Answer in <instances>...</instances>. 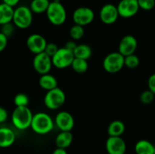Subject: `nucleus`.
I'll return each instance as SVG.
<instances>
[{
	"mask_svg": "<svg viewBox=\"0 0 155 154\" xmlns=\"http://www.w3.org/2000/svg\"><path fill=\"white\" fill-rule=\"evenodd\" d=\"M8 44V37L0 32V52L5 49Z\"/></svg>",
	"mask_w": 155,
	"mask_h": 154,
	"instance_id": "nucleus-32",
	"label": "nucleus"
},
{
	"mask_svg": "<svg viewBox=\"0 0 155 154\" xmlns=\"http://www.w3.org/2000/svg\"><path fill=\"white\" fill-rule=\"evenodd\" d=\"M66 101V95L60 88L48 91L44 97V104L48 109L55 110L61 107Z\"/></svg>",
	"mask_w": 155,
	"mask_h": 154,
	"instance_id": "nucleus-5",
	"label": "nucleus"
},
{
	"mask_svg": "<svg viewBox=\"0 0 155 154\" xmlns=\"http://www.w3.org/2000/svg\"><path fill=\"white\" fill-rule=\"evenodd\" d=\"M48 42L45 37L38 33H33L29 36L26 42L28 50L34 54L43 52Z\"/></svg>",
	"mask_w": 155,
	"mask_h": 154,
	"instance_id": "nucleus-12",
	"label": "nucleus"
},
{
	"mask_svg": "<svg viewBox=\"0 0 155 154\" xmlns=\"http://www.w3.org/2000/svg\"><path fill=\"white\" fill-rule=\"evenodd\" d=\"M29 102L28 96L24 93L17 94L14 98V104L16 107H28Z\"/></svg>",
	"mask_w": 155,
	"mask_h": 154,
	"instance_id": "nucleus-27",
	"label": "nucleus"
},
{
	"mask_svg": "<svg viewBox=\"0 0 155 154\" xmlns=\"http://www.w3.org/2000/svg\"><path fill=\"white\" fill-rule=\"evenodd\" d=\"M33 12L30 7L21 5L17 7L14 11L12 23L19 29H27L33 23Z\"/></svg>",
	"mask_w": 155,
	"mask_h": 154,
	"instance_id": "nucleus-4",
	"label": "nucleus"
},
{
	"mask_svg": "<svg viewBox=\"0 0 155 154\" xmlns=\"http://www.w3.org/2000/svg\"><path fill=\"white\" fill-rule=\"evenodd\" d=\"M70 36L73 40H80L84 36L85 30L83 27L77 24H74L71 27L69 32Z\"/></svg>",
	"mask_w": 155,
	"mask_h": 154,
	"instance_id": "nucleus-25",
	"label": "nucleus"
},
{
	"mask_svg": "<svg viewBox=\"0 0 155 154\" xmlns=\"http://www.w3.org/2000/svg\"><path fill=\"white\" fill-rule=\"evenodd\" d=\"M74 54L76 58L84 59V60H88L92 57V50L89 45L80 44V45H77V48L74 50Z\"/></svg>",
	"mask_w": 155,
	"mask_h": 154,
	"instance_id": "nucleus-22",
	"label": "nucleus"
},
{
	"mask_svg": "<svg viewBox=\"0 0 155 154\" xmlns=\"http://www.w3.org/2000/svg\"><path fill=\"white\" fill-rule=\"evenodd\" d=\"M154 154H155V145H154Z\"/></svg>",
	"mask_w": 155,
	"mask_h": 154,
	"instance_id": "nucleus-38",
	"label": "nucleus"
},
{
	"mask_svg": "<svg viewBox=\"0 0 155 154\" xmlns=\"http://www.w3.org/2000/svg\"><path fill=\"white\" fill-rule=\"evenodd\" d=\"M39 85L42 89L48 91L58 87V80L55 76L51 74H44V75H41L39 78Z\"/></svg>",
	"mask_w": 155,
	"mask_h": 154,
	"instance_id": "nucleus-18",
	"label": "nucleus"
},
{
	"mask_svg": "<svg viewBox=\"0 0 155 154\" xmlns=\"http://www.w3.org/2000/svg\"><path fill=\"white\" fill-rule=\"evenodd\" d=\"M52 60L45 52L35 54L33 60V66L37 73L40 75L49 73L52 67Z\"/></svg>",
	"mask_w": 155,
	"mask_h": 154,
	"instance_id": "nucleus-9",
	"label": "nucleus"
},
{
	"mask_svg": "<svg viewBox=\"0 0 155 154\" xmlns=\"http://www.w3.org/2000/svg\"><path fill=\"white\" fill-rule=\"evenodd\" d=\"M139 8L144 11H151L155 7V0H138Z\"/></svg>",
	"mask_w": 155,
	"mask_h": 154,
	"instance_id": "nucleus-29",
	"label": "nucleus"
},
{
	"mask_svg": "<svg viewBox=\"0 0 155 154\" xmlns=\"http://www.w3.org/2000/svg\"><path fill=\"white\" fill-rule=\"evenodd\" d=\"M1 27L2 28L0 32L5 35L8 38L10 37L15 32V25H14V24H12V22L2 25Z\"/></svg>",
	"mask_w": 155,
	"mask_h": 154,
	"instance_id": "nucleus-30",
	"label": "nucleus"
},
{
	"mask_svg": "<svg viewBox=\"0 0 155 154\" xmlns=\"http://www.w3.org/2000/svg\"><path fill=\"white\" fill-rule=\"evenodd\" d=\"M72 18L74 24L85 27L92 24L95 19V13L90 8L82 6L74 10Z\"/></svg>",
	"mask_w": 155,
	"mask_h": 154,
	"instance_id": "nucleus-8",
	"label": "nucleus"
},
{
	"mask_svg": "<svg viewBox=\"0 0 155 154\" xmlns=\"http://www.w3.org/2000/svg\"><path fill=\"white\" fill-rule=\"evenodd\" d=\"M8 113L7 110L2 107H0V123H3L8 119Z\"/></svg>",
	"mask_w": 155,
	"mask_h": 154,
	"instance_id": "nucleus-34",
	"label": "nucleus"
},
{
	"mask_svg": "<svg viewBox=\"0 0 155 154\" xmlns=\"http://www.w3.org/2000/svg\"><path fill=\"white\" fill-rule=\"evenodd\" d=\"M117 7L120 17L123 18H133L140 9L138 0H120Z\"/></svg>",
	"mask_w": 155,
	"mask_h": 154,
	"instance_id": "nucleus-10",
	"label": "nucleus"
},
{
	"mask_svg": "<svg viewBox=\"0 0 155 154\" xmlns=\"http://www.w3.org/2000/svg\"><path fill=\"white\" fill-rule=\"evenodd\" d=\"M45 13L48 21L54 26L62 25L67 20L66 9L58 0L51 2Z\"/></svg>",
	"mask_w": 155,
	"mask_h": 154,
	"instance_id": "nucleus-3",
	"label": "nucleus"
},
{
	"mask_svg": "<svg viewBox=\"0 0 155 154\" xmlns=\"http://www.w3.org/2000/svg\"><path fill=\"white\" fill-rule=\"evenodd\" d=\"M14 8L2 2L0 3V26L12 22Z\"/></svg>",
	"mask_w": 155,
	"mask_h": 154,
	"instance_id": "nucleus-19",
	"label": "nucleus"
},
{
	"mask_svg": "<svg viewBox=\"0 0 155 154\" xmlns=\"http://www.w3.org/2000/svg\"><path fill=\"white\" fill-rule=\"evenodd\" d=\"M138 46L137 39L133 35H126L121 39L118 46V51L126 56L134 54Z\"/></svg>",
	"mask_w": 155,
	"mask_h": 154,
	"instance_id": "nucleus-15",
	"label": "nucleus"
},
{
	"mask_svg": "<svg viewBox=\"0 0 155 154\" xmlns=\"http://www.w3.org/2000/svg\"><path fill=\"white\" fill-rule=\"evenodd\" d=\"M148 90L152 91L155 95V73L152 74L149 76L148 79Z\"/></svg>",
	"mask_w": 155,
	"mask_h": 154,
	"instance_id": "nucleus-33",
	"label": "nucleus"
},
{
	"mask_svg": "<svg viewBox=\"0 0 155 154\" xmlns=\"http://www.w3.org/2000/svg\"><path fill=\"white\" fill-rule=\"evenodd\" d=\"M136 154H154V145L147 140H140L135 144Z\"/></svg>",
	"mask_w": 155,
	"mask_h": 154,
	"instance_id": "nucleus-20",
	"label": "nucleus"
},
{
	"mask_svg": "<svg viewBox=\"0 0 155 154\" xmlns=\"http://www.w3.org/2000/svg\"><path fill=\"white\" fill-rule=\"evenodd\" d=\"M71 67L74 69V72L77 73L82 74L86 72L88 70L89 68V63H88V60H84V59L80 58H74L73 60L72 64H71Z\"/></svg>",
	"mask_w": 155,
	"mask_h": 154,
	"instance_id": "nucleus-24",
	"label": "nucleus"
},
{
	"mask_svg": "<svg viewBox=\"0 0 155 154\" xmlns=\"http://www.w3.org/2000/svg\"><path fill=\"white\" fill-rule=\"evenodd\" d=\"M124 59L125 57L119 51L109 53L103 60V68L108 73H117L125 66Z\"/></svg>",
	"mask_w": 155,
	"mask_h": 154,
	"instance_id": "nucleus-6",
	"label": "nucleus"
},
{
	"mask_svg": "<svg viewBox=\"0 0 155 154\" xmlns=\"http://www.w3.org/2000/svg\"><path fill=\"white\" fill-rule=\"evenodd\" d=\"M51 2L49 0H32L30 8L33 14L45 13Z\"/></svg>",
	"mask_w": 155,
	"mask_h": 154,
	"instance_id": "nucleus-23",
	"label": "nucleus"
},
{
	"mask_svg": "<svg viewBox=\"0 0 155 154\" xmlns=\"http://www.w3.org/2000/svg\"><path fill=\"white\" fill-rule=\"evenodd\" d=\"M135 154H136V153H135Z\"/></svg>",
	"mask_w": 155,
	"mask_h": 154,
	"instance_id": "nucleus-39",
	"label": "nucleus"
},
{
	"mask_svg": "<svg viewBox=\"0 0 155 154\" xmlns=\"http://www.w3.org/2000/svg\"><path fill=\"white\" fill-rule=\"evenodd\" d=\"M20 1L21 0H2V2L11 6V7L14 8L20 2Z\"/></svg>",
	"mask_w": 155,
	"mask_h": 154,
	"instance_id": "nucleus-36",
	"label": "nucleus"
},
{
	"mask_svg": "<svg viewBox=\"0 0 155 154\" xmlns=\"http://www.w3.org/2000/svg\"><path fill=\"white\" fill-rule=\"evenodd\" d=\"M126 129L125 124L120 120H114L109 124L107 134L110 137H121Z\"/></svg>",
	"mask_w": 155,
	"mask_h": 154,
	"instance_id": "nucleus-21",
	"label": "nucleus"
},
{
	"mask_svg": "<svg viewBox=\"0 0 155 154\" xmlns=\"http://www.w3.org/2000/svg\"><path fill=\"white\" fill-rule=\"evenodd\" d=\"M54 125L61 131H71L74 127V116L68 111H60L54 117Z\"/></svg>",
	"mask_w": 155,
	"mask_h": 154,
	"instance_id": "nucleus-13",
	"label": "nucleus"
},
{
	"mask_svg": "<svg viewBox=\"0 0 155 154\" xmlns=\"http://www.w3.org/2000/svg\"><path fill=\"white\" fill-rule=\"evenodd\" d=\"M154 94L150 90H146L140 95V101L144 104H149L153 102L154 99Z\"/></svg>",
	"mask_w": 155,
	"mask_h": 154,
	"instance_id": "nucleus-28",
	"label": "nucleus"
},
{
	"mask_svg": "<svg viewBox=\"0 0 155 154\" xmlns=\"http://www.w3.org/2000/svg\"><path fill=\"white\" fill-rule=\"evenodd\" d=\"M54 126V119L48 113L39 112L33 115L30 128L36 134L45 135L49 134Z\"/></svg>",
	"mask_w": 155,
	"mask_h": 154,
	"instance_id": "nucleus-1",
	"label": "nucleus"
},
{
	"mask_svg": "<svg viewBox=\"0 0 155 154\" xmlns=\"http://www.w3.org/2000/svg\"><path fill=\"white\" fill-rule=\"evenodd\" d=\"M33 114L28 107H16L12 114V122L18 130L30 128Z\"/></svg>",
	"mask_w": 155,
	"mask_h": 154,
	"instance_id": "nucleus-2",
	"label": "nucleus"
},
{
	"mask_svg": "<svg viewBox=\"0 0 155 154\" xmlns=\"http://www.w3.org/2000/svg\"><path fill=\"white\" fill-rule=\"evenodd\" d=\"M74 58V52L63 47L59 48L58 51L51 57V60L54 67L58 69H65L71 66Z\"/></svg>",
	"mask_w": 155,
	"mask_h": 154,
	"instance_id": "nucleus-7",
	"label": "nucleus"
},
{
	"mask_svg": "<svg viewBox=\"0 0 155 154\" xmlns=\"http://www.w3.org/2000/svg\"><path fill=\"white\" fill-rule=\"evenodd\" d=\"M58 49H59V48L58 47V45H56L55 43H53V42H49V43L47 44L44 52H45L47 54H48V55H49L50 57H52L53 56L56 54V52L58 51Z\"/></svg>",
	"mask_w": 155,
	"mask_h": 154,
	"instance_id": "nucleus-31",
	"label": "nucleus"
},
{
	"mask_svg": "<svg viewBox=\"0 0 155 154\" xmlns=\"http://www.w3.org/2000/svg\"><path fill=\"white\" fill-rule=\"evenodd\" d=\"M77 44L74 41L71 40V41H68V42H67L64 47L65 48H67V49L70 50V51L74 52V50H75L76 48H77Z\"/></svg>",
	"mask_w": 155,
	"mask_h": 154,
	"instance_id": "nucleus-35",
	"label": "nucleus"
},
{
	"mask_svg": "<svg viewBox=\"0 0 155 154\" xmlns=\"http://www.w3.org/2000/svg\"><path fill=\"white\" fill-rule=\"evenodd\" d=\"M139 63H140L139 57L135 54L126 56L124 59V65L130 69H135L138 67Z\"/></svg>",
	"mask_w": 155,
	"mask_h": 154,
	"instance_id": "nucleus-26",
	"label": "nucleus"
},
{
	"mask_svg": "<svg viewBox=\"0 0 155 154\" xmlns=\"http://www.w3.org/2000/svg\"><path fill=\"white\" fill-rule=\"evenodd\" d=\"M105 149L108 154H125L127 143L121 137L109 136L105 143Z\"/></svg>",
	"mask_w": 155,
	"mask_h": 154,
	"instance_id": "nucleus-14",
	"label": "nucleus"
},
{
	"mask_svg": "<svg viewBox=\"0 0 155 154\" xmlns=\"http://www.w3.org/2000/svg\"><path fill=\"white\" fill-rule=\"evenodd\" d=\"M52 154H68L66 149H63V148L57 147L56 149H54L52 152Z\"/></svg>",
	"mask_w": 155,
	"mask_h": 154,
	"instance_id": "nucleus-37",
	"label": "nucleus"
},
{
	"mask_svg": "<svg viewBox=\"0 0 155 154\" xmlns=\"http://www.w3.org/2000/svg\"><path fill=\"white\" fill-rule=\"evenodd\" d=\"M119 17L117 7L111 3L104 5L100 9L99 18L106 25H111L116 23Z\"/></svg>",
	"mask_w": 155,
	"mask_h": 154,
	"instance_id": "nucleus-11",
	"label": "nucleus"
},
{
	"mask_svg": "<svg viewBox=\"0 0 155 154\" xmlns=\"http://www.w3.org/2000/svg\"><path fill=\"white\" fill-rule=\"evenodd\" d=\"M74 140V135L71 131H61L56 136L55 145L57 147L67 149L72 144Z\"/></svg>",
	"mask_w": 155,
	"mask_h": 154,
	"instance_id": "nucleus-17",
	"label": "nucleus"
},
{
	"mask_svg": "<svg viewBox=\"0 0 155 154\" xmlns=\"http://www.w3.org/2000/svg\"><path fill=\"white\" fill-rule=\"evenodd\" d=\"M16 140L15 133L8 127H0V148L12 146Z\"/></svg>",
	"mask_w": 155,
	"mask_h": 154,
	"instance_id": "nucleus-16",
	"label": "nucleus"
}]
</instances>
